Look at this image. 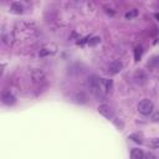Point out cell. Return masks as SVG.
Returning <instances> with one entry per match:
<instances>
[{
	"label": "cell",
	"mask_w": 159,
	"mask_h": 159,
	"mask_svg": "<svg viewBox=\"0 0 159 159\" xmlns=\"http://www.w3.org/2000/svg\"><path fill=\"white\" fill-rule=\"evenodd\" d=\"M1 101H2V103L6 104V106H12V104L16 102V98H15V96H14L10 91H4V92L1 93Z\"/></svg>",
	"instance_id": "cell-4"
},
{
	"label": "cell",
	"mask_w": 159,
	"mask_h": 159,
	"mask_svg": "<svg viewBox=\"0 0 159 159\" xmlns=\"http://www.w3.org/2000/svg\"><path fill=\"white\" fill-rule=\"evenodd\" d=\"M147 66H148L150 70H158V68H159V55L150 57L149 61L147 62Z\"/></svg>",
	"instance_id": "cell-7"
},
{
	"label": "cell",
	"mask_w": 159,
	"mask_h": 159,
	"mask_svg": "<svg viewBox=\"0 0 159 159\" xmlns=\"http://www.w3.org/2000/svg\"><path fill=\"white\" fill-rule=\"evenodd\" d=\"M155 16H157V19H159V14H157V15H155Z\"/></svg>",
	"instance_id": "cell-17"
},
{
	"label": "cell",
	"mask_w": 159,
	"mask_h": 159,
	"mask_svg": "<svg viewBox=\"0 0 159 159\" xmlns=\"http://www.w3.org/2000/svg\"><path fill=\"white\" fill-rule=\"evenodd\" d=\"M129 139H132L134 143L142 144L143 143V134L142 133H133V134L129 135Z\"/></svg>",
	"instance_id": "cell-10"
},
{
	"label": "cell",
	"mask_w": 159,
	"mask_h": 159,
	"mask_svg": "<svg viewBox=\"0 0 159 159\" xmlns=\"http://www.w3.org/2000/svg\"><path fill=\"white\" fill-rule=\"evenodd\" d=\"M101 42V39L99 37H93V39H91V41L88 42L91 46H93V45H96V43H99Z\"/></svg>",
	"instance_id": "cell-13"
},
{
	"label": "cell",
	"mask_w": 159,
	"mask_h": 159,
	"mask_svg": "<svg viewBox=\"0 0 159 159\" xmlns=\"http://www.w3.org/2000/svg\"><path fill=\"white\" fill-rule=\"evenodd\" d=\"M133 80H134V82H135L137 84L144 86V84L148 82V75H147V72L143 71V70H137V71L134 72V75H133Z\"/></svg>",
	"instance_id": "cell-3"
},
{
	"label": "cell",
	"mask_w": 159,
	"mask_h": 159,
	"mask_svg": "<svg viewBox=\"0 0 159 159\" xmlns=\"http://www.w3.org/2000/svg\"><path fill=\"white\" fill-rule=\"evenodd\" d=\"M130 159H144V153L142 149L134 148L130 152Z\"/></svg>",
	"instance_id": "cell-9"
},
{
	"label": "cell",
	"mask_w": 159,
	"mask_h": 159,
	"mask_svg": "<svg viewBox=\"0 0 159 159\" xmlns=\"http://www.w3.org/2000/svg\"><path fill=\"white\" fill-rule=\"evenodd\" d=\"M152 119H153V122H159V111L153 114V118Z\"/></svg>",
	"instance_id": "cell-15"
},
{
	"label": "cell",
	"mask_w": 159,
	"mask_h": 159,
	"mask_svg": "<svg viewBox=\"0 0 159 159\" xmlns=\"http://www.w3.org/2000/svg\"><path fill=\"white\" fill-rule=\"evenodd\" d=\"M88 88L96 98H103L104 96H107L111 92L112 81L101 78L97 76H91L88 78Z\"/></svg>",
	"instance_id": "cell-1"
},
{
	"label": "cell",
	"mask_w": 159,
	"mask_h": 159,
	"mask_svg": "<svg viewBox=\"0 0 159 159\" xmlns=\"http://www.w3.org/2000/svg\"><path fill=\"white\" fill-rule=\"evenodd\" d=\"M142 53H143L142 46H137V47L134 48V60H135V61H139L140 57H142Z\"/></svg>",
	"instance_id": "cell-11"
},
{
	"label": "cell",
	"mask_w": 159,
	"mask_h": 159,
	"mask_svg": "<svg viewBox=\"0 0 159 159\" xmlns=\"http://www.w3.org/2000/svg\"><path fill=\"white\" fill-rule=\"evenodd\" d=\"M150 147H159V139H152V142L149 143Z\"/></svg>",
	"instance_id": "cell-14"
},
{
	"label": "cell",
	"mask_w": 159,
	"mask_h": 159,
	"mask_svg": "<svg viewBox=\"0 0 159 159\" xmlns=\"http://www.w3.org/2000/svg\"><path fill=\"white\" fill-rule=\"evenodd\" d=\"M123 68V63L119 61V60H116L113 62H111V65L108 66V72L111 75H116V73H119Z\"/></svg>",
	"instance_id": "cell-5"
},
{
	"label": "cell",
	"mask_w": 159,
	"mask_h": 159,
	"mask_svg": "<svg viewBox=\"0 0 159 159\" xmlns=\"http://www.w3.org/2000/svg\"><path fill=\"white\" fill-rule=\"evenodd\" d=\"M10 11H11L12 14H22V12H24V6H22L20 2L15 1V2L11 4V6H10Z\"/></svg>",
	"instance_id": "cell-8"
},
{
	"label": "cell",
	"mask_w": 159,
	"mask_h": 159,
	"mask_svg": "<svg viewBox=\"0 0 159 159\" xmlns=\"http://www.w3.org/2000/svg\"><path fill=\"white\" fill-rule=\"evenodd\" d=\"M98 112H99L103 117H106V118H108V119L113 118V111H112V108H111L108 104H106V103L99 104V107H98Z\"/></svg>",
	"instance_id": "cell-6"
},
{
	"label": "cell",
	"mask_w": 159,
	"mask_h": 159,
	"mask_svg": "<svg viewBox=\"0 0 159 159\" xmlns=\"http://www.w3.org/2000/svg\"><path fill=\"white\" fill-rule=\"evenodd\" d=\"M138 15V11L135 10V9H133V10H130V11H128V12H125V19H132V17H135Z\"/></svg>",
	"instance_id": "cell-12"
},
{
	"label": "cell",
	"mask_w": 159,
	"mask_h": 159,
	"mask_svg": "<svg viewBox=\"0 0 159 159\" xmlns=\"http://www.w3.org/2000/svg\"><path fill=\"white\" fill-rule=\"evenodd\" d=\"M144 159H157V157H155L153 153H148V154L144 157Z\"/></svg>",
	"instance_id": "cell-16"
},
{
	"label": "cell",
	"mask_w": 159,
	"mask_h": 159,
	"mask_svg": "<svg viewBox=\"0 0 159 159\" xmlns=\"http://www.w3.org/2000/svg\"><path fill=\"white\" fill-rule=\"evenodd\" d=\"M153 108H154V104H153V102H152L150 99L144 98V99H142V101L138 103V111H139V113H142L143 116L150 114V113L153 112Z\"/></svg>",
	"instance_id": "cell-2"
}]
</instances>
